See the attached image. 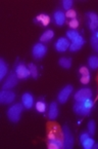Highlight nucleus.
I'll use <instances>...</instances> for the list:
<instances>
[{"mask_svg": "<svg viewBox=\"0 0 98 149\" xmlns=\"http://www.w3.org/2000/svg\"><path fill=\"white\" fill-rule=\"evenodd\" d=\"M63 147V139L59 134L58 129L53 127L49 130L48 133V148L50 149H59Z\"/></svg>", "mask_w": 98, "mask_h": 149, "instance_id": "obj_1", "label": "nucleus"}, {"mask_svg": "<svg viewBox=\"0 0 98 149\" xmlns=\"http://www.w3.org/2000/svg\"><path fill=\"white\" fill-rule=\"evenodd\" d=\"M95 102L92 101V99H89L87 101H82V102H76L74 105V111L76 112L78 115L81 116H86L91 113L92 109L94 107Z\"/></svg>", "mask_w": 98, "mask_h": 149, "instance_id": "obj_2", "label": "nucleus"}, {"mask_svg": "<svg viewBox=\"0 0 98 149\" xmlns=\"http://www.w3.org/2000/svg\"><path fill=\"white\" fill-rule=\"evenodd\" d=\"M24 109V105L20 103L13 104L11 107H9V109L7 110V116L8 119L12 123H18L21 118V114Z\"/></svg>", "mask_w": 98, "mask_h": 149, "instance_id": "obj_3", "label": "nucleus"}, {"mask_svg": "<svg viewBox=\"0 0 98 149\" xmlns=\"http://www.w3.org/2000/svg\"><path fill=\"white\" fill-rule=\"evenodd\" d=\"M74 144H75L74 137H73L68 125H64L63 127V147L66 149H71L73 148Z\"/></svg>", "mask_w": 98, "mask_h": 149, "instance_id": "obj_4", "label": "nucleus"}, {"mask_svg": "<svg viewBox=\"0 0 98 149\" xmlns=\"http://www.w3.org/2000/svg\"><path fill=\"white\" fill-rule=\"evenodd\" d=\"M46 52H47V47L42 42H39V43H36L33 46L32 55L36 60H40L46 55Z\"/></svg>", "mask_w": 98, "mask_h": 149, "instance_id": "obj_5", "label": "nucleus"}, {"mask_svg": "<svg viewBox=\"0 0 98 149\" xmlns=\"http://www.w3.org/2000/svg\"><path fill=\"white\" fill-rule=\"evenodd\" d=\"M93 93L90 88H82V90L78 91L75 94V100L76 102H82V101H87L89 99H92Z\"/></svg>", "mask_w": 98, "mask_h": 149, "instance_id": "obj_6", "label": "nucleus"}, {"mask_svg": "<svg viewBox=\"0 0 98 149\" xmlns=\"http://www.w3.org/2000/svg\"><path fill=\"white\" fill-rule=\"evenodd\" d=\"M15 73H16V75H18V77L20 79H26L29 76H31L29 67H27L24 63L16 64V66H15Z\"/></svg>", "mask_w": 98, "mask_h": 149, "instance_id": "obj_7", "label": "nucleus"}, {"mask_svg": "<svg viewBox=\"0 0 98 149\" xmlns=\"http://www.w3.org/2000/svg\"><path fill=\"white\" fill-rule=\"evenodd\" d=\"M15 99V94L9 90H2L0 93V103L10 104Z\"/></svg>", "mask_w": 98, "mask_h": 149, "instance_id": "obj_8", "label": "nucleus"}, {"mask_svg": "<svg viewBox=\"0 0 98 149\" xmlns=\"http://www.w3.org/2000/svg\"><path fill=\"white\" fill-rule=\"evenodd\" d=\"M18 75L14 72H10L8 75V77L6 78L5 82L3 84L2 88L3 90H10V88H14L16 84H18Z\"/></svg>", "mask_w": 98, "mask_h": 149, "instance_id": "obj_9", "label": "nucleus"}, {"mask_svg": "<svg viewBox=\"0 0 98 149\" xmlns=\"http://www.w3.org/2000/svg\"><path fill=\"white\" fill-rule=\"evenodd\" d=\"M73 90H74V88H73L72 86H70V84H69V86H65L58 94V102L59 103L64 104L65 102L68 101L69 98H70V96H71V94H72Z\"/></svg>", "mask_w": 98, "mask_h": 149, "instance_id": "obj_10", "label": "nucleus"}, {"mask_svg": "<svg viewBox=\"0 0 98 149\" xmlns=\"http://www.w3.org/2000/svg\"><path fill=\"white\" fill-rule=\"evenodd\" d=\"M70 45H71V42L69 41L66 38L60 37L55 42V49H56L57 52L63 53V52H65L68 48H70Z\"/></svg>", "mask_w": 98, "mask_h": 149, "instance_id": "obj_11", "label": "nucleus"}, {"mask_svg": "<svg viewBox=\"0 0 98 149\" xmlns=\"http://www.w3.org/2000/svg\"><path fill=\"white\" fill-rule=\"evenodd\" d=\"M87 18L89 20V28L92 32L98 30V15L95 13H87Z\"/></svg>", "mask_w": 98, "mask_h": 149, "instance_id": "obj_12", "label": "nucleus"}, {"mask_svg": "<svg viewBox=\"0 0 98 149\" xmlns=\"http://www.w3.org/2000/svg\"><path fill=\"white\" fill-rule=\"evenodd\" d=\"M22 104L26 109H30L33 107L34 104V97L30 94V93H25L22 96Z\"/></svg>", "mask_w": 98, "mask_h": 149, "instance_id": "obj_13", "label": "nucleus"}, {"mask_svg": "<svg viewBox=\"0 0 98 149\" xmlns=\"http://www.w3.org/2000/svg\"><path fill=\"white\" fill-rule=\"evenodd\" d=\"M85 43V39H84L82 36H79L78 38H76L75 40H73L71 42V45H70V51L72 52H78L82 46L84 45Z\"/></svg>", "mask_w": 98, "mask_h": 149, "instance_id": "obj_14", "label": "nucleus"}, {"mask_svg": "<svg viewBox=\"0 0 98 149\" xmlns=\"http://www.w3.org/2000/svg\"><path fill=\"white\" fill-rule=\"evenodd\" d=\"M58 107H57V103L55 102H52V103L49 105V111H48V117L49 119L53 120V119H56L57 116H58Z\"/></svg>", "mask_w": 98, "mask_h": 149, "instance_id": "obj_15", "label": "nucleus"}, {"mask_svg": "<svg viewBox=\"0 0 98 149\" xmlns=\"http://www.w3.org/2000/svg\"><path fill=\"white\" fill-rule=\"evenodd\" d=\"M53 18H54L55 23L57 24V26H62L63 24L65 23V13L61 10H56L54 13V15H53Z\"/></svg>", "mask_w": 98, "mask_h": 149, "instance_id": "obj_16", "label": "nucleus"}, {"mask_svg": "<svg viewBox=\"0 0 98 149\" xmlns=\"http://www.w3.org/2000/svg\"><path fill=\"white\" fill-rule=\"evenodd\" d=\"M54 36V32L52 30H46L40 37V42H47L51 40Z\"/></svg>", "mask_w": 98, "mask_h": 149, "instance_id": "obj_17", "label": "nucleus"}, {"mask_svg": "<svg viewBox=\"0 0 98 149\" xmlns=\"http://www.w3.org/2000/svg\"><path fill=\"white\" fill-rule=\"evenodd\" d=\"M37 22H41L42 24H43V26H47V25L50 23V18H49V15L41 13V15H39L36 17L35 23H37Z\"/></svg>", "mask_w": 98, "mask_h": 149, "instance_id": "obj_18", "label": "nucleus"}, {"mask_svg": "<svg viewBox=\"0 0 98 149\" xmlns=\"http://www.w3.org/2000/svg\"><path fill=\"white\" fill-rule=\"evenodd\" d=\"M91 46L94 51L98 53V30L92 32L91 36Z\"/></svg>", "mask_w": 98, "mask_h": 149, "instance_id": "obj_19", "label": "nucleus"}, {"mask_svg": "<svg viewBox=\"0 0 98 149\" xmlns=\"http://www.w3.org/2000/svg\"><path fill=\"white\" fill-rule=\"evenodd\" d=\"M60 67L64 69H70L72 67V59L71 58H60L58 61Z\"/></svg>", "mask_w": 98, "mask_h": 149, "instance_id": "obj_20", "label": "nucleus"}, {"mask_svg": "<svg viewBox=\"0 0 98 149\" xmlns=\"http://www.w3.org/2000/svg\"><path fill=\"white\" fill-rule=\"evenodd\" d=\"M7 65L6 63L4 62V60L1 59L0 60V80H2L3 78L5 77V75L7 74Z\"/></svg>", "mask_w": 98, "mask_h": 149, "instance_id": "obj_21", "label": "nucleus"}, {"mask_svg": "<svg viewBox=\"0 0 98 149\" xmlns=\"http://www.w3.org/2000/svg\"><path fill=\"white\" fill-rule=\"evenodd\" d=\"M88 65L91 69L95 70L98 68V57L97 56H92L88 59Z\"/></svg>", "mask_w": 98, "mask_h": 149, "instance_id": "obj_22", "label": "nucleus"}, {"mask_svg": "<svg viewBox=\"0 0 98 149\" xmlns=\"http://www.w3.org/2000/svg\"><path fill=\"white\" fill-rule=\"evenodd\" d=\"M82 144V146L84 147V148H86V149H91V148H93L94 147V144H95V141H94V139H92V138H88L87 140H85L83 143H81Z\"/></svg>", "mask_w": 98, "mask_h": 149, "instance_id": "obj_23", "label": "nucleus"}, {"mask_svg": "<svg viewBox=\"0 0 98 149\" xmlns=\"http://www.w3.org/2000/svg\"><path fill=\"white\" fill-rule=\"evenodd\" d=\"M29 70H30V73H31V76H33L34 78H37L38 77V69L36 67L35 64H29Z\"/></svg>", "mask_w": 98, "mask_h": 149, "instance_id": "obj_24", "label": "nucleus"}, {"mask_svg": "<svg viewBox=\"0 0 98 149\" xmlns=\"http://www.w3.org/2000/svg\"><path fill=\"white\" fill-rule=\"evenodd\" d=\"M66 36H68L69 39H71L73 41V40H75L76 38H78L79 36H80V34H79V32L77 30H69L68 32H66Z\"/></svg>", "mask_w": 98, "mask_h": 149, "instance_id": "obj_25", "label": "nucleus"}, {"mask_svg": "<svg viewBox=\"0 0 98 149\" xmlns=\"http://www.w3.org/2000/svg\"><path fill=\"white\" fill-rule=\"evenodd\" d=\"M46 104L44 103L43 101H38L37 103H36V109H37L38 112H41V113H43V112L46 111Z\"/></svg>", "mask_w": 98, "mask_h": 149, "instance_id": "obj_26", "label": "nucleus"}, {"mask_svg": "<svg viewBox=\"0 0 98 149\" xmlns=\"http://www.w3.org/2000/svg\"><path fill=\"white\" fill-rule=\"evenodd\" d=\"M95 130H96V125H95V121L94 120H90L88 123V133L90 135L93 136L95 134Z\"/></svg>", "mask_w": 98, "mask_h": 149, "instance_id": "obj_27", "label": "nucleus"}, {"mask_svg": "<svg viewBox=\"0 0 98 149\" xmlns=\"http://www.w3.org/2000/svg\"><path fill=\"white\" fill-rule=\"evenodd\" d=\"M73 4H74V3H73L72 0H64V1H62V6L64 9H66V11L72 8Z\"/></svg>", "mask_w": 98, "mask_h": 149, "instance_id": "obj_28", "label": "nucleus"}, {"mask_svg": "<svg viewBox=\"0 0 98 149\" xmlns=\"http://www.w3.org/2000/svg\"><path fill=\"white\" fill-rule=\"evenodd\" d=\"M65 17H66V18L72 19V20H74V19H76L77 13H76V11H75L74 9H70V10H68L66 13H65Z\"/></svg>", "mask_w": 98, "mask_h": 149, "instance_id": "obj_29", "label": "nucleus"}, {"mask_svg": "<svg viewBox=\"0 0 98 149\" xmlns=\"http://www.w3.org/2000/svg\"><path fill=\"white\" fill-rule=\"evenodd\" d=\"M69 25H70V27L73 29V30H76V29L79 27V22L77 19H74V20H71V22L69 23Z\"/></svg>", "mask_w": 98, "mask_h": 149, "instance_id": "obj_30", "label": "nucleus"}, {"mask_svg": "<svg viewBox=\"0 0 98 149\" xmlns=\"http://www.w3.org/2000/svg\"><path fill=\"white\" fill-rule=\"evenodd\" d=\"M79 72H80V74L82 75V76H85V75H90L89 74V69L87 68V67H81L80 70H79Z\"/></svg>", "mask_w": 98, "mask_h": 149, "instance_id": "obj_31", "label": "nucleus"}, {"mask_svg": "<svg viewBox=\"0 0 98 149\" xmlns=\"http://www.w3.org/2000/svg\"><path fill=\"white\" fill-rule=\"evenodd\" d=\"M80 80L83 84H87L88 82L90 81V75H85V76H82Z\"/></svg>", "mask_w": 98, "mask_h": 149, "instance_id": "obj_32", "label": "nucleus"}, {"mask_svg": "<svg viewBox=\"0 0 98 149\" xmlns=\"http://www.w3.org/2000/svg\"><path fill=\"white\" fill-rule=\"evenodd\" d=\"M90 137V134L89 133H82V135L80 136V141L81 143H83L85 140H87L88 138Z\"/></svg>", "mask_w": 98, "mask_h": 149, "instance_id": "obj_33", "label": "nucleus"}, {"mask_svg": "<svg viewBox=\"0 0 98 149\" xmlns=\"http://www.w3.org/2000/svg\"><path fill=\"white\" fill-rule=\"evenodd\" d=\"M94 148H95V149H98V144H94Z\"/></svg>", "mask_w": 98, "mask_h": 149, "instance_id": "obj_34", "label": "nucleus"}, {"mask_svg": "<svg viewBox=\"0 0 98 149\" xmlns=\"http://www.w3.org/2000/svg\"><path fill=\"white\" fill-rule=\"evenodd\" d=\"M97 100H98V96H97Z\"/></svg>", "mask_w": 98, "mask_h": 149, "instance_id": "obj_35", "label": "nucleus"}]
</instances>
